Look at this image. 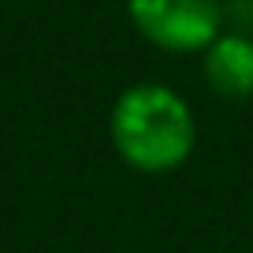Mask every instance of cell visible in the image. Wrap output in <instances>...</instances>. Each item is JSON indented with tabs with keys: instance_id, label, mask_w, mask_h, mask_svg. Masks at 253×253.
Wrapping results in <instances>:
<instances>
[{
	"instance_id": "1",
	"label": "cell",
	"mask_w": 253,
	"mask_h": 253,
	"mask_svg": "<svg viewBox=\"0 0 253 253\" xmlns=\"http://www.w3.org/2000/svg\"><path fill=\"white\" fill-rule=\"evenodd\" d=\"M108 130L119 160L142 175H168L182 168L198 142L190 104L160 82H138L123 89Z\"/></svg>"
},
{
	"instance_id": "2",
	"label": "cell",
	"mask_w": 253,
	"mask_h": 253,
	"mask_svg": "<svg viewBox=\"0 0 253 253\" xmlns=\"http://www.w3.org/2000/svg\"><path fill=\"white\" fill-rule=\"evenodd\" d=\"M130 23L164 52H205L223 34V0H126Z\"/></svg>"
},
{
	"instance_id": "3",
	"label": "cell",
	"mask_w": 253,
	"mask_h": 253,
	"mask_svg": "<svg viewBox=\"0 0 253 253\" xmlns=\"http://www.w3.org/2000/svg\"><path fill=\"white\" fill-rule=\"evenodd\" d=\"M205 82L223 101L253 97V38L250 34H220L205 48Z\"/></svg>"
}]
</instances>
